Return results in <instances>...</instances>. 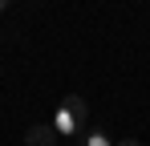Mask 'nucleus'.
<instances>
[{
    "mask_svg": "<svg viewBox=\"0 0 150 146\" xmlns=\"http://www.w3.org/2000/svg\"><path fill=\"white\" fill-rule=\"evenodd\" d=\"M0 8H4V4H0Z\"/></svg>",
    "mask_w": 150,
    "mask_h": 146,
    "instance_id": "obj_5",
    "label": "nucleus"
},
{
    "mask_svg": "<svg viewBox=\"0 0 150 146\" xmlns=\"http://www.w3.org/2000/svg\"><path fill=\"white\" fill-rule=\"evenodd\" d=\"M81 146H110V134H101V130H85Z\"/></svg>",
    "mask_w": 150,
    "mask_h": 146,
    "instance_id": "obj_3",
    "label": "nucleus"
},
{
    "mask_svg": "<svg viewBox=\"0 0 150 146\" xmlns=\"http://www.w3.org/2000/svg\"><path fill=\"white\" fill-rule=\"evenodd\" d=\"M118 146H142V142H134V138H122V142H118Z\"/></svg>",
    "mask_w": 150,
    "mask_h": 146,
    "instance_id": "obj_4",
    "label": "nucleus"
},
{
    "mask_svg": "<svg viewBox=\"0 0 150 146\" xmlns=\"http://www.w3.org/2000/svg\"><path fill=\"white\" fill-rule=\"evenodd\" d=\"M57 130H53V122H37V126H28V134H25V142L28 146H57Z\"/></svg>",
    "mask_w": 150,
    "mask_h": 146,
    "instance_id": "obj_2",
    "label": "nucleus"
},
{
    "mask_svg": "<svg viewBox=\"0 0 150 146\" xmlns=\"http://www.w3.org/2000/svg\"><path fill=\"white\" fill-rule=\"evenodd\" d=\"M85 118H89L85 97L69 94L65 101H61V110L53 114V130H57L61 138H85Z\"/></svg>",
    "mask_w": 150,
    "mask_h": 146,
    "instance_id": "obj_1",
    "label": "nucleus"
}]
</instances>
